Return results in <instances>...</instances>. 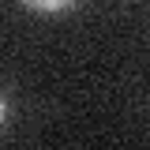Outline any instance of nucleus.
Wrapping results in <instances>:
<instances>
[{"instance_id":"f257e3e1","label":"nucleus","mask_w":150,"mask_h":150,"mask_svg":"<svg viewBox=\"0 0 150 150\" xmlns=\"http://www.w3.org/2000/svg\"><path fill=\"white\" fill-rule=\"evenodd\" d=\"M26 11H38V15H60V11H68L75 8L79 0H19Z\"/></svg>"}]
</instances>
